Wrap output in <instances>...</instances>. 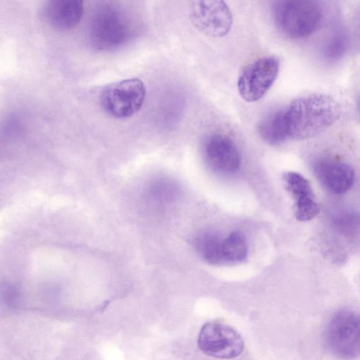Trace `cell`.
<instances>
[{
  "label": "cell",
  "mask_w": 360,
  "mask_h": 360,
  "mask_svg": "<svg viewBox=\"0 0 360 360\" xmlns=\"http://www.w3.org/2000/svg\"><path fill=\"white\" fill-rule=\"evenodd\" d=\"M198 345L205 354L217 359H233L241 354L244 341L239 333L221 321H211L201 328Z\"/></svg>",
  "instance_id": "obj_6"
},
{
  "label": "cell",
  "mask_w": 360,
  "mask_h": 360,
  "mask_svg": "<svg viewBox=\"0 0 360 360\" xmlns=\"http://www.w3.org/2000/svg\"><path fill=\"white\" fill-rule=\"evenodd\" d=\"M283 179L287 190L295 200L296 219L307 221L314 218L319 212V206L308 180L294 172H285Z\"/></svg>",
  "instance_id": "obj_11"
},
{
  "label": "cell",
  "mask_w": 360,
  "mask_h": 360,
  "mask_svg": "<svg viewBox=\"0 0 360 360\" xmlns=\"http://www.w3.org/2000/svg\"><path fill=\"white\" fill-rule=\"evenodd\" d=\"M222 241L215 233H205L197 238L196 247L207 262L217 264L224 262Z\"/></svg>",
  "instance_id": "obj_14"
},
{
  "label": "cell",
  "mask_w": 360,
  "mask_h": 360,
  "mask_svg": "<svg viewBox=\"0 0 360 360\" xmlns=\"http://www.w3.org/2000/svg\"><path fill=\"white\" fill-rule=\"evenodd\" d=\"M279 72V60L266 56L246 65L238 79V89L243 100L252 103L262 98L272 86Z\"/></svg>",
  "instance_id": "obj_7"
},
{
  "label": "cell",
  "mask_w": 360,
  "mask_h": 360,
  "mask_svg": "<svg viewBox=\"0 0 360 360\" xmlns=\"http://www.w3.org/2000/svg\"><path fill=\"white\" fill-rule=\"evenodd\" d=\"M43 16L46 22L58 31H68L81 20L84 4L81 0H50L43 6Z\"/></svg>",
  "instance_id": "obj_12"
},
{
  "label": "cell",
  "mask_w": 360,
  "mask_h": 360,
  "mask_svg": "<svg viewBox=\"0 0 360 360\" xmlns=\"http://www.w3.org/2000/svg\"><path fill=\"white\" fill-rule=\"evenodd\" d=\"M335 228L347 236L354 234L360 226V214L354 211L344 210L337 213L333 218Z\"/></svg>",
  "instance_id": "obj_17"
},
{
  "label": "cell",
  "mask_w": 360,
  "mask_h": 360,
  "mask_svg": "<svg viewBox=\"0 0 360 360\" xmlns=\"http://www.w3.org/2000/svg\"><path fill=\"white\" fill-rule=\"evenodd\" d=\"M358 108H359V113H360V98H359V100Z\"/></svg>",
  "instance_id": "obj_18"
},
{
  "label": "cell",
  "mask_w": 360,
  "mask_h": 360,
  "mask_svg": "<svg viewBox=\"0 0 360 360\" xmlns=\"http://www.w3.org/2000/svg\"><path fill=\"white\" fill-rule=\"evenodd\" d=\"M87 37L99 51L117 49L133 37L135 25L131 13L117 2L104 1L96 6L89 18Z\"/></svg>",
  "instance_id": "obj_2"
},
{
  "label": "cell",
  "mask_w": 360,
  "mask_h": 360,
  "mask_svg": "<svg viewBox=\"0 0 360 360\" xmlns=\"http://www.w3.org/2000/svg\"><path fill=\"white\" fill-rule=\"evenodd\" d=\"M284 112L289 138L303 140L329 128L340 116L341 109L330 96L311 94L295 98Z\"/></svg>",
  "instance_id": "obj_1"
},
{
  "label": "cell",
  "mask_w": 360,
  "mask_h": 360,
  "mask_svg": "<svg viewBox=\"0 0 360 360\" xmlns=\"http://www.w3.org/2000/svg\"><path fill=\"white\" fill-rule=\"evenodd\" d=\"M348 46V34L345 30L339 28L329 35L324 41L321 53L326 60L336 61L344 56Z\"/></svg>",
  "instance_id": "obj_15"
},
{
  "label": "cell",
  "mask_w": 360,
  "mask_h": 360,
  "mask_svg": "<svg viewBox=\"0 0 360 360\" xmlns=\"http://www.w3.org/2000/svg\"><path fill=\"white\" fill-rule=\"evenodd\" d=\"M325 344L328 352L340 360L360 357V315L352 310L336 311L325 330Z\"/></svg>",
  "instance_id": "obj_4"
},
{
  "label": "cell",
  "mask_w": 360,
  "mask_h": 360,
  "mask_svg": "<svg viewBox=\"0 0 360 360\" xmlns=\"http://www.w3.org/2000/svg\"><path fill=\"white\" fill-rule=\"evenodd\" d=\"M275 24L286 36L303 39L311 35L320 27L323 12L316 1L281 0L272 5Z\"/></svg>",
  "instance_id": "obj_3"
},
{
  "label": "cell",
  "mask_w": 360,
  "mask_h": 360,
  "mask_svg": "<svg viewBox=\"0 0 360 360\" xmlns=\"http://www.w3.org/2000/svg\"><path fill=\"white\" fill-rule=\"evenodd\" d=\"M224 262H239L244 260L248 255L245 237L238 231L231 232L222 241Z\"/></svg>",
  "instance_id": "obj_16"
},
{
  "label": "cell",
  "mask_w": 360,
  "mask_h": 360,
  "mask_svg": "<svg viewBox=\"0 0 360 360\" xmlns=\"http://www.w3.org/2000/svg\"><path fill=\"white\" fill-rule=\"evenodd\" d=\"M189 18L200 32L215 38L226 36L233 24L231 11L223 1H192Z\"/></svg>",
  "instance_id": "obj_8"
},
{
  "label": "cell",
  "mask_w": 360,
  "mask_h": 360,
  "mask_svg": "<svg viewBox=\"0 0 360 360\" xmlns=\"http://www.w3.org/2000/svg\"><path fill=\"white\" fill-rule=\"evenodd\" d=\"M202 150L207 164L218 172L233 173L240 165V155L236 146L225 135L214 134L207 136Z\"/></svg>",
  "instance_id": "obj_9"
},
{
  "label": "cell",
  "mask_w": 360,
  "mask_h": 360,
  "mask_svg": "<svg viewBox=\"0 0 360 360\" xmlns=\"http://www.w3.org/2000/svg\"><path fill=\"white\" fill-rule=\"evenodd\" d=\"M146 96L143 82L139 78H129L106 85L99 96L103 110L115 118H127L141 108Z\"/></svg>",
  "instance_id": "obj_5"
},
{
  "label": "cell",
  "mask_w": 360,
  "mask_h": 360,
  "mask_svg": "<svg viewBox=\"0 0 360 360\" xmlns=\"http://www.w3.org/2000/svg\"><path fill=\"white\" fill-rule=\"evenodd\" d=\"M313 171L321 185L334 194L345 193L353 186L354 169L344 162L322 158L314 162Z\"/></svg>",
  "instance_id": "obj_10"
},
{
  "label": "cell",
  "mask_w": 360,
  "mask_h": 360,
  "mask_svg": "<svg viewBox=\"0 0 360 360\" xmlns=\"http://www.w3.org/2000/svg\"><path fill=\"white\" fill-rule=\"evenodd\" d=\"M259 135L269 144L278 145L289 138L284 109L266 115L258 124Z\"/></svg>",
  "instance_id": "obj_13"
}]
</instances>
